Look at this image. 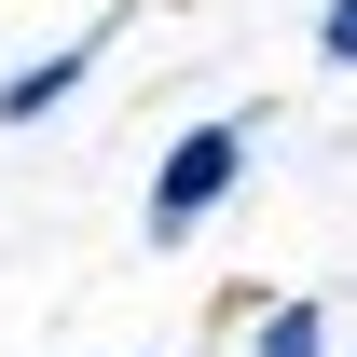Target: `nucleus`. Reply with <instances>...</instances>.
Instances as JSON below:
<instances>
[{
    "label": "nucleus",
    "mask_w": 357,
    "mask_h": 357,
    "mask_svg": "<svg viewBox=\"0 0 357 357\" xmlns=\"http://www.w3.org/2000/svg\"><path fill=\"white\" fill-rule=\"evenodd\" d=\"M234 165H248V124H192V137H178L165 178H151V248H178V234L206 220V206L234 192Z\"/></svg>",
    "instance_id": "1"
},
{
    "label": "nucleus",
    "mask_w": 357,
    "mask_h": 357,
    "mask_svg": "<svg viewBox=\"0 0 357 357\" xmlns=\"http://www.w3.org/2000/svg\"><path fill=\"white\" fill-rule=\"evenodd\" d=\"M83 69H96V42H69V55H42V69H14V83H0V124H42V110H55V96H69V83H83Z\"/></svg>",
    "instance_id": "2"
},
{
    "label": "nucleus",
    "mask_w": 357,
    "mask_h": 357,
    "mask_svg": "<svg viewBox=\"0 0 357 357\" xmlns=\"http://www.w3.org/2000/svg\"><path fill=\"white\" fill-rule=\"evenodd\" d=\"M261 357H330V344H316V316H303V303H275V316H261Z\"/></svg>",
    "instance_id": "3"
},
{
    "label": "nucleus",
    "mask_w": 357,
    "mask_h": 357,
    "mask_svg": "<svg viewBox=\"0 0 357 357\" xmlns=\"http://www.w3.org/2000/svg\"><path fill=\"white\" fill-rule=\"evenodd\" d=\"M316 42H330V69H357V0H330V28H316Z\"/></svg>",
    "instance_id": "4"
}]
</instances>
